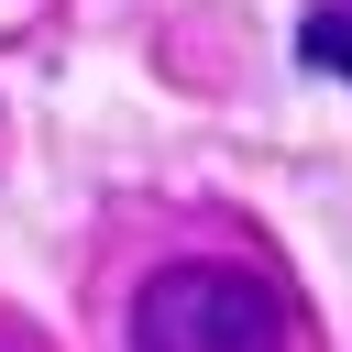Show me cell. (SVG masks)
I'll list each match as a JSON object with an SVG mask.
<instances>
[{"label": "cell", "mask_w": 352, "mask_h": 352, "mask_svg": "<svg viewBox=\"0 0 352 352\" xmlns=\"http://www.w3.org/2000/svg\"><path fill=\"white\" fill-rule=\"evenodd\" d=\"M286 297L253 264H154L132 286L121 352H286Z\"/></svg>", "instance_id": "cell-1"}, {"label": "cell", "mask_w": 352, "mask_h": 352, "mask_svg": "<svg viewBox=\"0 0 352 352\" xmlns=\"http://www.w3.org/2000/svg\"><path fill=\"white\" fill-rule=\"evenodd\" d=\"M297 66L352 88V0H308V11H297Z\"/></svg>", "instance_id": "cell-2"}]
</instances>
